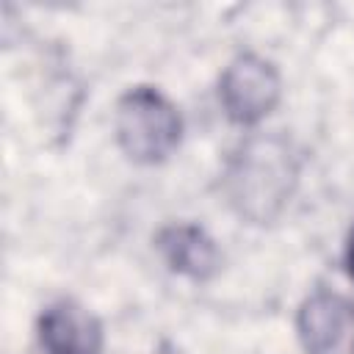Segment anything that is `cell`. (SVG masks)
<instances>
[{"instance_id":"obj_1","label":"cell","mask_w":354,"mask_h":354,"mask_svg":"<svg viewBox=\"0 0 354 354\" xmlns=\"http://www.w3.org/2000/svg\"><path fill=\"white\" fill-rule=\"evenodd\" d=\"M299 180V160L279 136L249 138L230 160L224 191L230 205L249 221L266 224L282 213Z\"/></svg>"},{"instance_id":"obj_7","label":"cell","mask_w":354,"mask_h":354,"mask_svg":"<svg viewBox=\"0 0 354 354\" xmlns=\"http://www.w3.org/2000/svg\"><path fill=\"white\" fill-rule=\"evenodd\" d=\"M346 268H348V274L354 279V227H351L348 241H346Z\"/></svg>"},{"instance_id":"obj_6","label":"cell","mask_w":354,"mask_h":354,"mask_svg":"<svg viewBox=\"0 0 354 354\" xmlns=\"http://www.w3.org/2000/svg\"><path fill=\"white\" fill-rule=\"evenodd\" d=\"M158 252L171 271L191 279H207L218 268L216 241L196 224H171L160 230Z\"/></svg>"},{"instance_id":"obj_3","label":"cell","mask_w":354,"mask_h":354,"mask_svg":"<svg viewBox=\"0 0 354 354\" xmlns=\"http://www.w3.org/2000/svg\"><path fill=\"white\" fill-rule=\"evenodd\" d=\"M218 100L227 116L238 124H254L279 102V75L271 61L243 53L221 75Z\"/></svg>"},{"instance_id":"obj_5","label":"cell","mask_w":354,"mask_h":354,"mask_svg":"<svg viewBox=\"0 0 354 354\" xmlns=\"http://www.w3.org/2000/svg\"><path fill=\"white\" fill-rule=\"evenodd\" d=\"M44 354H102V326L77 301L58 299L39 318Z\"/></svg>"},{"instance_id":"obj_2","label":"cell","mask_w":354,"mask_h":354,"mask_svg":"<svg viewBox=\"0 0 354 354\" xmlns=\"http://www.w3.org/2000/svg\"><path fill=\"white\" fill-rule=\"evenodd\" d=\"M113 127L119 147L138 163L166 160L183 136L177 108L152 86H136L119 100Z\"/></svg>"},{"instance_id":"obj_4","label":"cell","mask_w":354,"mask_h":354,"mask_svg":"<svg viewBox=\"0 0 354 354\" xmlns=\"http://www.w3.org/2000/svg\"><path fill=\"white\" fill-rule=\"evenodd\" d=\"M296 326L304 354H354V301L340 293H310Z\"/></svg>"}]
</instances>
